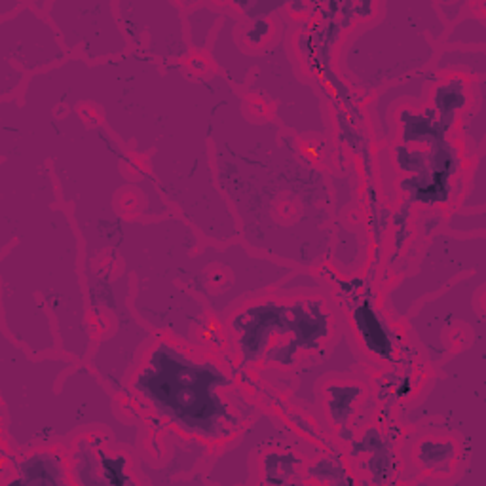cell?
<instances>
[{
    "mask_svg": "<svg viewBox=\"0 0 486 486\" xmlns=\"http://www.w3.org/2000/svg\"><path fill=\"white\" fill-rule=\"evenodd\" d=\"M357 323H359V328H361V333H363V338H367V344L371 346V348H374V338L378 340V354L382 352H388L390 348V344H388V338L384 335V331H382V327L378 323V320L374 318V314L371 311V308L367 306H363L361 310H357Z\"/></svg>",
    "mask_w": 486,
    "mask_h": 486,
    "instance_id": "3",
    "label": "cell"
},
{
    "mask_svg": "<svg viewBox=\"0 0 486 486\" xmlns=\"http://www.w3.org/2000/svg\"><path fill=\"white\" fill-rule=\"evenodd\" d=\"M229 380L215 367L162 344L135 382V390L166 418L188 433L219 439L229 433L230 409L219 395Z\"/></svg>",
    "mask_w": 486,
    "mask_h": 486,
    "instance_id": "1",
    "label": "cell"
},
{
    "mask_svg": "<svg viewBox=\"0 0 486 486\" xmlns=\"http://www.w3.org/2000/svg\"><path fill=\"white\" fill-rule=\"evenodd\" d=\"M20 482H39V484H59L63 482V472L58 460L51 456H34L22 465Z\"/></svg>",
    "mask_w": 486,
    "mask_h": 486,
    "instance_id": "2",
    "label": "cell"
}]
</instances>
